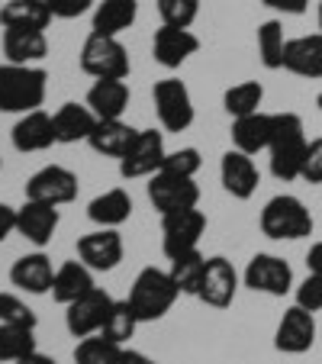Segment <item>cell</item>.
Listing matches in <instances>:
<instances>
[{"mask_svg":"<svg viewBox=\"0 0 322 364\" xmlns=\"http://www.w3.org/2000/svg\"><path fill=\"white\" fill-rule=\"evenodd\" d=\"M306 149H309V139L306 129H303V119L296 113L284 110L274 113V132H271V174L277 181H296L303 178V161H306Z\"/></svg>","mask_w":322,"mask_h":364,"instance_id":"obj_1","label":"cell"},{"mask_svg":"<svg viewBox=\"0 0 322 364\" xmlns=\"http://www.w3.org/2000/svg\"><path fill=\"white\" fill-rule=\"evenodd\" d=\"M48 75L36 65H0V113H33L45 100Z\"/></svg>","mask_w":322,"mask_h":364,"instance_id":"obj_2","label":"cell"},{"mask_svg":"<svg viewBox=\"0 0 322 364\" xmlns=\"http://www.w3.org/2000/svg\"><path fill=\"white\" fill-rule=\"evenodd\" d=\"M178 296H181V287L174 284L171 271H161V268H142L129 290V303L136 309L139 323H155V319L168 316Z\"/></svg>","mask_w":322,"mask_h":364,"instance_id":"obj_3","label":"cell"},{"mask_svg":"<svg viewBox=\"0 0 322 364\" xmlns=\"http://www.w3.org/2000/svg\"><path fill=\"white\" fill-rule=\"evenodd\" d=\"M258 223H261V232L277 242L313 235V213H309L306 203H303L300 197H294V193H277V197L267 200Z\"/></svg>","mask_w":322,"mask_h":364,"instance_id":"obj_4","label":"cell"},{"mask_svg":"<svg viewBox=\"0 0 322 364\" xmlns=\"http://www.w3.org/2000/svg\"><path fill=\"white\" fill-rule=\"evenodd\" d=\"M81 68L84 75L97 81H126L129 75V52L117 36L90 33L81 48Z\"/></svg>","mask_w":322,"mask_h":364,"instance_id":"obj_5","label":"cell"},{"mask_svg":"<svg viewBox=\"0 0 322 364\" xmlns=\"http://www.w3.org/2000/svg\"><path fill=\"white\" fill-rule=\"evenodd\" d=\"M149 200L158 213H178V210H193L200 203V187L193 178H181L171 171H158L149 178Z\"/></svg>","mask_w":322,"mask_h":364,"instance_id":"obj_6","label":"cell"},{"mask_svg":"<svg viewBox=\"0 0 322 364\" xmlns=\"http://www.w3.org/2000/svg\"><path fill=\"white\" fill-rule=\"evenodd\" d=\"M203 232H206V216L197 206L161 216V248H165L168 258H181V255L193 252Z\"/></svg>","mask_w":322,"mask_h":364,"instance_id":"obj_7","label":"cell"},{"mask_svg":"<svg viewBox=\"0 0 322 364\" xmlns=\"http://www.w3.org/2000/svg\"><path fill=\"white\" fill-rule=\"evenodd\" d=\"M151 97H155V110L158 119L168 132H184L187 126L193 123V100L190 90H187L184 81L178 77H165L151 87Z\"/></svg>","mask_w":322,"mask_h":364,"instance_id":"obj_8","label":"cell"},{"mask_svg":"<svg viewBox=\"0 0 322 364\" xmlns=\"http://www.w3.org/2000/svg\"><path fill=\"white\" fill-rule=\"evenodd\" d=\"M168 151H165V136L155 129H139L136 142L129 145L123 159H119V174L126 181L132 178H151V174L161 171Z\"/></svg>","mask_w":322,"mask_h":364,"instance_id":"obj_9","label":"cell"},{"mask_svg":"<svg viewBox=\"0 0 322 364\" xmlns=\"http://www.w3.org/2000/svg\"><path fill=\"white\" fill-rule=\"evenodd\" d=\"M110 306H113V296L107 294L103 287H94L87 290L84 296H77L75 303H68V313H65V326L75 338H87V336H97L110 316Z\"/></svg>","mask_w":322,"mask_h":364,"instance_id":"obj_10","label":"cell"},{"mask_svg":"<svg viewBox=\"0 0 322 364\" xmlns=\"http://www.w3.org/2000/svg\"><path fill=\"white\" fill-rule=\"evenodd\" d=\"M242 281H245V287L254 290V294L284 296V294H290V287H294V271H290V264L284 262V258L261 252L248 262Z\"/></svg>","mask_w":322,"mask_h":364,"instance_id":"obj_11","label":"cell"},{"mask_svg":"<svg viewBox=\"0 0 322 364\" xmlns=\"http://www.w3.org/2000/svg\"><path fill=\"white\" fill-rule=\"evenodd\" d=\"M77 197V174L62 165H45L26 181V200H42L52 206H65Z\"/></svg>","mask_w":322,"mask_h":364,"instance_id":"obj_12","label":"cell"},{"mask_svg":"<svg viewBox=\"0 0 322 364\" xmlns=\"http://www.w3.org/2000/svg\"><path fill=\"white\" fill-rule=\"evenodd\" d=\"M235 290H239V271L232 268L229 258L222 255H213L206 258V274H203V284H200V300L206 306H216V309H226L229 303L235 300Z\"/></svg>","mask_w":322,"mask_h":364,"instance_id":"obj_13","label":"cell"},{"mask_svg":"<svg viewBox=\"0 0 322 364\" xmlns=\"http://www.w3.org/2000/svg\"><path fill=\"white\" fill-rule=\"evenodd\" d=\"M316 342V319L309 309L303 306H290L281 316L274 332V348L284 351V355H303L309 351Z\"/></svg>","mask_w":322,"mask_h":364,"instance_id":"obj_14","label":"cell"},{"mask_svg":"<svg viewBox=\"0 0 322 364\" xmlns=\"http://www.w3.org/2000/svg\"><path fill=\"white\" fill-rule=\"evenodd\" d=\"M77 258L90 271H113L123 262V235L117 229H97L77 239Z\"/></svg>","mask_w":322,"mask_h":364,"instance_id":"obj_15","label":"cell"},{"mask_svg":"<svg viewBox=\"0 0 322 364\" xmlns=\"http://www.w3.org/2000/svg\"><path fill=\"white\" fill-rule=\"evenodd\" d=\"M58 206L52 203H42V200H26V203L16 210V232L23 239H29L33 245H48L52 235L58 229Z\"/></svg>","mask_w":322,"mask_h":364,"instance_id":"obj_16","label":"cell"},{"mask_svg":"<svg viewBox=\"0 0 322 364\" xmlns=\"http://www.w3.org/2000/svg\"><path fill=\"white\" fill-rule=\"evenodd\" d=\"M200 39L190 29H178V26H161L151 39V55L161 68H181L190 55H197Z\"/></svg>","mask_w":322,"mask_h":364,"instance_id":"obj_17","label":"cell"},{"mask_svg":"<svg viewBox=\"0 0 322 364\" xmlns=\"http://www.w3.org/2000/svg\"><path fill=\"white\" fill-rule=\"evenodd\" d=\"M10 139H14L16 151H45V149H52V145L58 142L55 123H52V117H48L45 110L23 113V117L16 119Z\"/></svg>","mask_w":322,"mask_h":364,"instance_id":"obj_18","label":"cell"},{"mask_svg":"<svg viewBox=\"0 0 322 364\" xmlns=\"http://www.w3.org/2000/svg\"><path fill=\"white\" fill-rule=\"evenodd\" d=\"M220 178H222V187H226L235 200H248L261 184V174H258V168H254L252 155H245V151H239V149L222 155Z\"/></svg>","mask_w":322,"mask_h":364,"instance_id":"obj_19","label":"cell"},{"mask_svg":"<svg viewBox=\"0 0 322 364\" xmlns=\"http://www.w3.org/2000/svg\"><path fill=\"white\" fill-rule=\"evenodd\" d=\"M10 284L26 290V294H48L55 284V268L48 262V255L33 252L16 258L14 268H10Z\"/></svg>","mask_w":322,"mask_h":364,"instance_id":"obj_20","label":"cell"},{"mask_svg":"<svg viewBox=\"0 0 322 364\" xmlns=\"http://www.w3.org/2000/svg\"><path fill=\"white\" fill-rule=\"evenodd\" d=\"M284 68L290 75L319 81L322 77V33L300 36V39H287V52H284Z\"/></svg>","mask_w":322,"mask_h":364,"instance_id":"obj_21","label":"cell"},{"mask_svg":"<svg viewBox=\"0 0 322 364\" xmlns=\"http://www.w3.org/2000/svg\"><path fill=\"white\" fill-rule=\"evenodd\" d=\"M52 123H55V136L62 145H75V142H87L90 132L97 126V117L87 103H62L55 113H52Z\"/></svg>","mask_w":322,"mask_h":364,"instance_id":"obj_22","label":"cell"},{"mask_svg":"<svg viewBox=\"0 0 322 364\" xmlns=\"http://www.w3.org/2000/svg\"><path fill=\"white\" fill-rule=\"evenodd\" d=\"M139 129H132L123 119H97L94 132H90L87 145L97 151V155H107V159H123L129 145L136 142Z\"/></svg>","mask_w":322,"mask_h":364,"instance_id":"obj_23","label":"cell"},{"mask_svg":"<svg viewBox=\"0 0 322 364\" xmlns=\"http://www.w3.org/2000/svg\"><path fill=\"white\" fill-rule=\"evenodd\" d=\"M271 132H274V113H248L232 123V142L245 155H258L271 145Z\"/></svg>","mask_w":322,"mask_h":364,"instance_id":"obj_24","label":"cell"},{"mask_svg":"<svg viewBox=\"0 0 322 364\" xmlns=\"http://www.w3.org/2000/svg\"><path fill=\"white\" fill-rule=\"evenodd\" d=\"M4 55L14 65H33L48 55V39L42 29H4Z\"/></svg>","mask_w":322,"mask_h":364,"instance_id":"obj_25","label":"cell"},{"mask_svg":"<svg viewBox=\"0 0 322 364\" xmlns=\"http://www.w3.org/2000/svg\"><path fill=\"white\" fill-rule=\"evenodd\" d=\"M87 216H90V223H97L100 229H117L132 216V197L123 187H113V191L90 200Z\"/></svg>","mask_w":322,"mask_h":364,"instance_id":"obj_26","label":"cell"},{"mask_svg":"<svg viewBox=\"0 0 322 364\" xmlns=\"http://www.w3.org/2000/svg\"><path fill=\"white\" fill-rule=\"evenodd\" d=\"M87 107L97 119H119L129 107V84L126 81H97L87 90Z\"/></svg>","mask_w":322,"mask_h":364,"instance_id":"obj_27","label":"cell"},{"mask_svg":"<svg viewBox=\"0 0 322 364\" xmlns=\"http://www.w3.org/2000/svg\"><path fill=\"white\" fill-rule=\"evenodd\" d=\"M94 271L84 262H65L62 268L55 271V284H52V296H55L62 306L75 303L77 296H84L87 290H94Z\"/></svg>","mask_w":322,"mask_h":364,"instance_id":"obj_28","label":"cell"},{"mask_svg":"<svg viewBox=\"0 0 322 364\" xmlns=\"http://www.w3.org/2000/svg\"><path fill=\"white\" fill-rule=\"evenodd\" d=\"M52 23V10L45 0H10L0 10V26L4 29H42Z\"/></svg>","mask_w":322,"mask_h":364,"instance_id":"obj_29","label":"cell"},{"mask_svg":"<svg viewBox=\"0 0 322 364\" xmlns=\"http://www.w3.org/2000/svg\"><path fill=\"white\" fill-rule=\"evenodd\" d=\"M136 16H139V0H103L94 10V33L119 36L136 23Z\"/></svg>","mask_w":322,"mask_h":364,"instance_id":"obj_30","label":"cell"},{"mask_svg":"<svg viewBox=\"0 0 322 364\" xmlns=\"http://www.w3.org/2000/svg\"><path fill=\"white\" fill-rule=\"evenodd\" d=\"M136 329H139V316H136V309H132V303L113 300L110 316H107V323H103V329L97 332V336L110 338V342H117V345H126L136 336Z\"/></svg>","mask_w":322,"mask_h":364,"instance_id":"obj_31","label":"cell"},{"mask_svg":"<svg viewBox=\"0 0 322 364\" xmlns=\"http://www.w3.org/2000/svg\"><path fill=\"white\" fill-rule=\"evenodd\" d=\"M36 351V329L29 326L0 323V361H20Z\"/></svg>","mask_w":322,"mask_h":364,"instance_id":"obj_32","label":"cell"},{"mask_svg":"<svg viewBox=\"0 0 322 364\" xmlns=\"http://www.w3.org/2000/svg\"><path fill=\"white\" fill-rule=\"evenodd\" d=\"M206 274V258L193 248V252L181 255V258H171V277L181 287V294H200V284H203Z\"/></svg>","mask_w":322,"mask_h":364,"instance_id":"obj_33","label":"cell"},{"mask_svg":"<svg viewBox=\"0 0 322 364\" xmlns=\"http://www.w3.org/2000/svg\"><path fill=\"white\" fill-rule=\"evenodd\" d=\"M258 52H261V65H264L267 71L284 68L287 39H284V26L277 20H267L258 26Z\"/></svg>","mask_w":322,"mask_h":364,"instance_id":"obj_34","label":"cell"},{"mask_svg":"<svg viewBox=\"0 0 322 364\" xmlns=\"http://www.w3.org/2000/svg\"><path fill=\"white\" fill-rule=\"evenodd\" d=\"M261 100H264V87L258 81H242V84H232L222 97V107H226L229 117H248V113H258Z\"/></svg>","mask_w":322,"mask_h":364,"instance_id":"obj_35","label":"cell"},{"mask_svg":"<svg viewBox=\"0 0 322 364\" xmlns=\"http://www.w3.org/2000/svg\"><path fill=\"white\" fill-rule=\"evenodd\" d=\"M119 358H123V345L103 336L81 338L75 348V364H119Z\"/></svg>","mask_w":322,"mask_h":364,"instance_id":"obj_36","label":"cell"},{"mask_svg":"<svg viewBox=\"0 0 322 364\" xmlns=\"http://www.w3.org/2000/svg\"><path fill=\"white\" fill-rule=\"evenodd\" d=\"M158 14H161L165 26L190 29V23L200 14V0H158Z\"/></svg>","mask_w":322,"mask_h":364,"instance_id":"obj_37","label":"cell"},{"mask_svg":"<svg viewBox=\"0 0 322 364\" xmlns=\"http://www.w3.org/2000/svg\"><path fill=\"white\" fill-rule=\"evenodd\" d=\"M200 165H203V159H200V151L193 149V145H187V149L168 151V159H165V165H161V171L181 174V178H193V174L200 171Z\"/></svg>","mask_w":322,"mask_h":364,"instance_id":"obj_38","label":"cell"},{"mask_svg":"<svg viewBox=\"0 0 322 364\" xmlns=\"http://www.w3.org/2000/svg\"><path fill=\"white\" fill-rule=\"evenodd\" d=\"M0 323H14V326H29L36 329V313L14 294H0Z\"/></svg>","mask_w":322,"mask_h":364,"instance_id":"obj_39","label":"cell"},{"mask_svg":"<svg viewBox=\"0 0 322 364\" xmlns=\"http://www.w3.org/2000/svg\"><path fill=\"white\" fill-rule=\"evenodd\" d=\"M296 306L319 313L322 309V274H306L296 287Z\"/></svg>","mask_w":322,"mask_h":364,"instance_id":"obj_40","label":"cell"},{"mask_svg":"<svg viewBox=\"0 0 322 364\" xmlns=\"http://www.w3.org/2000/svg\"><path fill=\"white\" fill-rule=\"evenodd\" d=\"M303 181H306V184H322V136L313 139V142H309V149H306Z\"/></svg>","mask_w":322,"mask_h":364,"instance_id":"obj_41","label":"cell"},{"mask_svg":"<svg viewBox=\"0 0 322 364\" xmlns=\"http://www.w3.org/2000/svg\"><path fill=\"white\" fill-rule=\"evenodd\" d=\"M52 16L58 20H75V16H84L90 7H94V0H45Z\"/></svg>","mask_w":322,"mask_h":364,"instance_id":"obj_42","label":"cell"},{"mask_svg":"<svg viewBox=\"0 0 322 364\" xmlns=\"http://www.w3.org/2000/svg\"><path fill=\"white\" fill-rule=\"evenodd\" d=\"M261 4L277 10V14H290V16L306 14V7H309V0H261Z\"/></svg>","mask_w":322,"mask_h":364,"instance_id":"obj_43","label":"cell"},{"mask_svg":"<svg viewBox=\"0 0 322 364\" xmlns=\"http://www.w3.org/2000/svg\"><path fill=\"white\" fill-rule=\"evenodd\" d=\"M10 232H16V210L7 203H0V242L7 239Z\"/></svg>","mask_w":322,"mask_h":364,"instance_id":"obj_44","label":"cell"},{"mask_svg":"<svg viewBox=\"0 0 322 364\" xmlns=\"http://www.w3.org/2000/svg\"><path fill=\"white\" fill-rule=\"evenodd\" d=\"M306 268H309V274H322V242H316L306 252Z\"/></svg>","mask_w":322,"mask_h":364,"instance_id":"obj_45","label":"cell"},{"mask_svg":"<svg viewBox=\"0 0 322 364\" xmlns=\"http://www.w3.org/2000/svg\"><path fill=\"white\" fill-rule=\"evenodd\" d=\"M119 364H161V361H155V358L142 355V351H136V348H123V358H119Z\"/></svg>","mask_w":322,"mask_h":364,"instance_id":"obj_46","label":"cell"},{"mask_svg":"<svg viewBox=\"0 0 322 364\" xmlns=\"http://www.w3.org/2000/svg\"><path fill=\"white\" fill-rule=\"evenodd\" d=\"M16 364H58V361H55V358H48V355H39V351H33V355L20 358Z\"/></svg>","mask_w":322,"mask_h":364,"instance_id":"obj_47","label":"cell"},{"mask_svg":"<svg viewBox=\"0 0 322 364\" xmlns=\"http://www.w3.org/2000/svg\"><path fill=\"white\" fill-rule=\"evenodd\" d=\"M316 20H319V33H322V4H319V16H316Z\"/></svg>","mask_w":322,"mask_h":364,"instance_id":"obj_48","label":"cell"},{"mask_svg":"<svg viewBox=\"0 0 322 364\" xmlns=\"http://www.w3.org/2000/svg\"><path fill=\"white\" fill-rule=\"evenodd\" d=\"M316 107H319V110H322V90H319V97H316Z\"/></svg>","mask_w":322,"mask_h":364,"instance_id":"obj_49","label":"cell"}]
</instances>
